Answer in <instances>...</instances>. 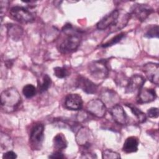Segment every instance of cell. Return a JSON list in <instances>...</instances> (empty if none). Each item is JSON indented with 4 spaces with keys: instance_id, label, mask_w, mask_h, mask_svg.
<instances>
[{
    "instance_id": "6da1fadb",
    "label": "cell",
    "mask_w": 159,
    "mask_h": 159,
    "mask_svg": "<svg viewBox=\"0 0 159 159\" xmlns=\"http://www.w3.org/2000/svg\"><path fill=\"white\" fill-rule=\"evenodd\" d=\"M130 16V14L125 12L120 15V11L115 9L102 17L98 22L96 26L99 30L110 28L112 32H116L126 25Z\"/></svg>"
},
{
    "instance_id": "4316f807",
    "label": "cell",
    "mask_w": 159,
    "mask_h": 159,
    "mask_svg": "<svg viewBox=\"0 0 159 159\" xmlns=\"http://www.w3.org/2000/svg\"><path fill=\"white\" fill-rule=\"evenodd\" d=\"M102 158L105 159H109V158H120V155L111 150L106 149L102 152Z\"/></svg>"
},
{
    "instance_id": "ffe728a7",
    "label": "cell",
    "mask_w": 159,
    "mask_h": 159,
    "mask_svg": "<svg viewBox=\"0 0 159 159\" xmlns=\"http://www.w3.org/2000/svg\"><path fill=\"white\" fill-rule=\"evenodd\" d=\"M125 106L130 108L131 112L136 117V118L137 119L138 121L140 123H143L146 120V114L144 112H143L141 110H140L139 108H137L136 106L132 105V104H126Z\"/></svg>"
},
{
    "instance_id": "603a6c76",
    "label": "cell",
    "mask_w": 159,
    "mask_h": 159,
    "mask_svg": "<svg viewBox=\"0 0 159 159\" xmlns=\"http://www.w3.org/2000/svg\"><path fill=\"white\" fill-rule=\"evenodd\" d=\"M158 30H159V27L158 25H153L147 30V31L145 34V37L148 39L158 38V35H159Z\"/></svg>"
},
{
    "instance_id": "f1b7e54d",
    "label": "cell",
    "mask_w": 159,
    "mask_h": 159,
    "mask_svg": "<svg viewBox=\"0 0 159 159\" xmlns=\"http://www.w3.org/2000/svg\"><path fill=\"white\" fill-rule=\"evenodd\" d=\"M17 158V155L13 151L9 150L4 153L2 155V158L4 159H14Z\"/></svg>"
},
{
    "instance_id": "d6986e66",
    "label": "cell",
    "mask_w": 159,
    "mask_h": 159,
    "mask_svg": "<svg viewBox=\"0 0 159 159\" xmlns=\"http://www.w3.org/2000/svg\"><path fill=\"white\" fill-rule=\"evenodd\" d=\"M101 98L103 100L102 101H104V103L116 102V100H118V99H116V98H117V94L115 93V91L111 89L103 90L101 93Z\"/></svg>"
},
{
    "instance_id": "44dd1931",
    "label": "cell",
    "mask_w": 159,
    "mask_h": 159,
    "mask_svg": "<svg viewBox=\"0 0 159 159\" xmlns=\"http://www.w3.org/2000/svg\"><path fill=\"white\" fill-rule=\"evenodd\" d=\"M52 83V80L51 78L48 75H45L43 77L42 82L38 84V89L40 93H43L44 91H46L49 87L50 86V84Z\"/></svg>"
},
{
    "instance_id": "8992f818",
    "label": "cell",
    "mask_w": 159,
    "mask_h": 159,
    "mask_svg": "<svg viewBox=\"0 0 159 159\" xmlns=\"http://www.w3.org/2000/svg\"><path fill=\"white\" fill-rule=\"evenodd\" d=\"M9 15L11 17L20 23H31L34 20L33 14L26 8L16 6L10 9Z\"/></svg>"
},
{
    "instance_id": "484cf974",
    "label": "cell",
    "mask_w": 159,
    "mask_h": 159,
    "mask_svg": "<svg viewBox=\"0 0 159 159\" xmlns=\"http://www.w3.org/2000/svg\"><path fill=\"white\" fill-rule=\"evenodd\" d=\"M12 144L11 143V140L10 137L6 134H1V148L7 150L8 148L10 147L11 148V145Z\"/></svg>"
},
{
    "instance_id": "e0dca14e",
    "label": "cell",
    "mask_w": 159,
    "mask_h": 159,
    "mask_svg": "<svg viewBox=\"0 0 159 159\" xmlns=\"http://www.w3.org/2000/svg\"><path fill=\"white\" fill-rule=\"evenodd\" d=\"M7 34L9 37L13 40H19L20 39L23 35L22 28L17 25L13 24H9L7 25Z\"/></svg>"
},
{
    "instance_id": "2e32d148",
    "label": "cell",
    "mask_w": 159,
    "mask_h": 159,
    "mask_svg": "<svg viewBox=\"0 0 159 159\" xmlns=\"http://www.w3.org/2000/svg\"><path fill=\"white\" fill-rule=\"evenodd\" d=\"M139 143V140L137 137L135 136L129 137L124 143L122 150L127 153L136 152L138 150Z\"/></svg>"
},
{
    "instance_id": "7c38bea8",
    "label": "cell",
    "mask_w": 159,
    "mask_h": 159,
    "mask_svg": "<svg viewBox=\"0 0 159 159\" xmlns=\"http://www.w3.org/2000/svg\"><path fill=\"white\" fill-rule=\"evenodd\" d=\"M76 85L87 94H94L97 92L98 86L88 78L79 75L76 81Z\"/></svg>"
},
{
    "instance_id": "4fadbf2b",
    "label": "cell",
    "mask_w": 159,
    "mask_h": 159,
    "mask_svg": "<svg viewBox=\"0 0 159 159\" xmlns=\"http://www.w3.org/2000/svg\"><path fill=\"white\" fill-rule=\"evenodd\" d=\"M65 106L68 110H81L83 107V100L81 96L74 93L67 94L65 99Z\"/></svg>"
},
{
    "instance_id": "5bb4252c",
    "label": "cell",
    "mask_w": 159,
    "mask_h": 159,
    "mask_svg": "<svg viewBox=\"0 0 159 159\" xmlns=\"http://www.w3.org/2000/svg\"><path fill=\"white\" fill-rule=\"evenodd\" d=\"M109 112L113 120L119 125H125L127 123V116L119 104L114 105L110 109Z\"/></svg>"
},
{
    "instance_id": "30bf717a",
    "label": "cell",
    "mask_w": 159,
    "mask_h": 159,
    "mask_svg": "<svg viewBox=\"0 0 159 159\" xmlns=\"http://www.w3.org/2000/svg\"><path fill=\"white\" fill-rule=\"evenodd\" d=\"M143 71L148 80L156 85L159 83V65L158 63L150 62L143 67Z\"/></svg>"
},
{
    "instance_id": "7a4b0ae2",
    "label": "cell",
    "mask_w": 159,
    "mask_h": 159,
    "mask_svg": "<svg viewBox=\"0 0 159 159\" xmlns=\"http://www.w3.org/2000/svg\"><path fill=\"white\" fill-rule=\"evenodd\" d=\"M62 31L65 34V38L58 45L59 51L63 53H68L76 50L81 40L80 31L74 30L70 24H65Z\"/></svg>"
},
{
    "instance_id": "52a82bcc",
    "label": "cell",
    "mask_w": 159,
    "mask_h": 159,
    "mask_svg": "<svg viewBox=\"0 0 159 159\" xmlns=\"http://www.w3.org/2000/svg\"><path fill=\"white\" fill-rule=\"evenodd\" d=\"M86 109L88 113L99 118L103 117L107 112L104 102L99 99H93L89 101L86 106Z\"/></svg>"
},
{
    "instance_id": "cb8c5ba5",
    "label": "cell",
    "mask_w": 159,
    "mask_h": 159,
    "mask_svg": "<svg viewBox=\"0 0 159 159\" xmlns=\"http://www.w3.org/2000/svg\"><path fill=\"white\" fill-rule=\"evenodd\" d=\"M125 36V33L124 32H121L117 35H116L115 37H114L113 38H112L111 40H109L108 42L103 43L101 45V46L102 47H110L112 46L117 43H118L120 41V40Z\"/></svg>"
},
{
    "instance_id": "3957f363",
    "label": "cell",
    "mask_w": 159,
    "mask_h": 159,
    "mask_svg": "<svg viewBox=\"0 0 159 159\" xmlns=\"http://www.w3.org/2000/svg\"><path fill=\"white\" fill-rule=\"evenodd\" d=\"M1 104L2 109L6 112L14 111L21 102V97L14 88L4 89L1 94Z\"/></svg>"
},
{
    "instance_id": "83f0119b",
    "label": "cell",
    "mask_w": 159,
    "mask_h": 159,
    "mask_svg": "<svg viewBox=\"0 0 159 159\" xmlns=\"http://www.w3.org/2000/svg\"><path fill=\"white\" fill-rule=\"evenodd\" d=\"M147 115L150 118H157L158 117V109L151 107L147 111Z\"/></svg>"
},
{
    "instance_id": "9c48e42d",
    "label": "cell",
    "mask_w": 159,
    "mask_h": 159,
    "mask_svg": "<svg viewBox=\"0 0 159 159\" xmlns=\"http://www.w3.org/2000/svg\"><path fill=\"white\" fill-rule=\"evenodd\" d=\"M93 136L90 130L86 127H82L78 131L76 135V140L78 145L83 147L85 150L88 149L93 141Z\"/></svg>"
},
{
    "instance_id": "5b68a950",
    "label": "cell",
    "mask_w": 159,
    "mask_h": 159,
    "mask_svg": "<svg viewBox=\"0 0 159 159\" xmlns=\"http://www.w3.org/2000/svg\"><path fill=\"white\" fill-rule=\"evenodd\" d=\"M44 125L42 123L35 124L31 129L29 143L33 150H40L44 139Z\"/></svg>"
},
{
    "instance_id": "8fae6325",
    "label": "cell",
    "mask_w": 159,
    "mask_h": 159,
    "mask_svg": "<svg viewBox=\"0 0 159 159\" xmlns=\"http://www.w3.org/2000/svg\"><path fill=\"white\" fill-rule=\"evenodd\" d=\"M145 82V78L140 75H134L128 80L125 92L127 93H132L136 91H139L143 86Z\"/></svg>"
},
{
    "instance_id": "7402d4cb",
    "label": "cell",
    "mask_w": 159,
    "mask_h": 159,
    "mask_svg": "<svg viewBox=\"0 0 159 159\" xmlns=\"http://www.w3.org/2000/svg\"><path fill=\"white\" fill-rule=\"evenodd\" d=\"M36 92H37L36 88L31 84H26L25 86H24L22 89V93L24 95V96L26 97L27 98H32L35 95Z\"/></svg>"
},
{
    "instance_id": "277c9868",
    "label": "cell",
    "mask_w": 159,
    "mask_h": 159,
    "mask_svg": "<svg viewBox=\"0 0 159 159\" xmlns=\"http://www.w3.org/2000/svg\"><path fill=\"white\" fill-rule=\"evenodd\" d=\"M106 60H99L91 62L88 65L89 73L91 75L98 80L106 78L109 74V68Z\"/></svg>"
},
{
    "instance_id": "ac0fdd59",
    "label": "cell",
    "mask_w": 159,
    "mask_h": 159,
    "mask_svg": "<svg viewBox=\"0 0 159 159\" xmlns=\"http://www.w3.org/2000/svg\"><path fill=\"white\" fill-rule=\"evenodd\" d=\"M53 147L55 151H60L65 149L67 146V141L62 133L57 134L53 140Z\"/></svg>"
},
{
    "instance_id": "9a60e30c",
    "label": "cell",
    "mask_w": 159,
    "mask_h": 159,
    "mask_svg": "<svg viewBox=\"0 0 159 159\" xmlns=\"http://www.w3.org/2000/svg\"><path fill=\"white\" fill-rule=\"evenodd\" d=\"M156 98L157 94L154 89L142 87L139 91L136 100L138 103L145 104L153 101Z\"/></svg>"
},
{
    "instance_id": "ba28073f",
    "label": "cell",
    "mask_w": 159,
    "mask_h": 159,
    "mask_svg": "<svg viewBox=\"0 0 159 159\" xmlns=\"http://www.w3.org/2000/svg\"><path fill=\"white\" fill-rule=\"evenodd\" d=\"M153 12V9L148 4L136 3L131 7L130 14L134 15L139 20L143 21Z\"/></svg>"
},
{
    "instance_id": "d4e9b609",
    "label": "cell",
    "mask_w": 159,
    "mask_h": 159,
    "mask_svg": "<svg viewBox=\"0 0 159 159\" xmlns=\"http://www.w3.org/2000/svg\"><path fill=\"white\" fill-rule=\"evenodd\" d=\"M54 75L58 78H64L69 75V72L65 67L57 66L53 68Z\"/></svg>"
},
{
    "instance_id": "f546056e",
    "label": "cell",
    "mask_w": 159,
    "mask_h": 159,
    "mask_svg": "<svg viewBox=\"0 0 159 159\" xmlns=\"http://www.w3.org/2000/svg\"><path fill=\"white\" fill-rule=\"evenodd\" d=\"M65 157L63 155V153L60 151H55L53 153H52L50 155L48 156V158H63Z\"/></svg>"
}]
</instances>
